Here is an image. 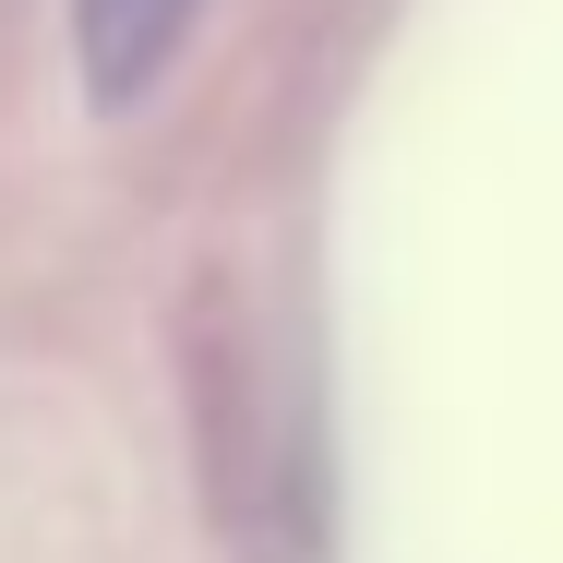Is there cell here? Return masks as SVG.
<instances>
[{
  "instance_id": "cell-1",
  "label": "cell",
  "mask_w": 563,
  "mask_h": 563,
  "mask_svg": "<svg viewBox=\"0 0 563 563\" xmlns=\"http://www.w3.org/2000/svg\"><path fill=\"white\" fill-rule=\"evenodd\" d=\"M205 0H73V60H85V109H144L168 85V60L192 48Z\"/></svg>"
}]
</instances>
